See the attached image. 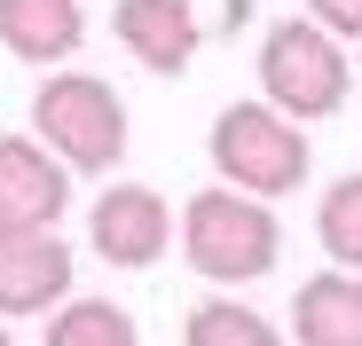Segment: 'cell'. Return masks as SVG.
Wrapping results in <instances>:
<instances>
[{
    "label": "cell",
    "mask_w": 362,
    "mask_h": 346,
    "mask_svg": "<svg viewBox=\"0 0 362 346\" xmlns=\"http://www.w3.org/2000/svg\"><path fill=\"white\" fill-rule=\"evenodd\" d=\"M284 252V228L268 213V197L252 189H197L181 205V260H189L205 283H260Z\"/></svg>",
    "instance_id": "6da1fadb"
},
{
    "label": "cell",
    "mask_w": 362,
    "mask_h": 346,
    "mask_svg": "<svg viewBox=\"0 0 362 346\" xmlns=\"http://www.w3.org/2000/svg\"><path fill=\"white\" fill-rule=\"evenodd\" d=\"M205 150H213V173L228 189H252V197H291L299 181H308V165H315V150H308V126L299 119H284V110L260 95V102H228L221 119H213V134H205Z\"/></svg>",
    "instance_id": "7a4b0ae2"
},
{
    "label": "cell",
    "mask_w": 362,
    "mask_h": 346,
    "mask_svg": "<svg viewBox=\"0 0 362 346\" xmlns=\"http://www.w3.org/2000/svg\"><path fill=\"white\" fill-rule=\"evenodd\" d=\"M32 134L71 173H118V157H127V102L95 71H47L32 87Z\"/></svg>",
    "instance_id": "3957f363"
},
{
    "label": "cell",
    "mask_w": 362,
    "mask_h": 346,
    "mask_svg": "<svg viewBox=\"0 0 362 346\" xmlns=\"http://www.w3.org/2000/svg\"><path fill=\"white\" fill-rule=\"evenodd\" d=\"M346 87H354L346 40L323 32L315 16H284V24L260 32V95L284 110V119H299V126L331 119V110L346 102Z\"/></svg>",
    "instance_id": "277c9868"
},
{
    "label": "cell",
    "mask_w": 362,
    "mask_h": 346,
    "mask_svg": "<svg viewBox=\"0 0 362 346\" xmlns=\"http://www.w3.org/2000/svg\"><path fill=\"white\" fill-rule=\"evenodd\" d=\"M71 205V165L40 134H0V237L16 228H55Z\"/></svg>",
    "instance_id": "5b68a950"
},
{
    "label": "cell",
    "mask_w": 362,
    "mask_h": 346,
    "mask_svg": "<svg viewBox=\"0 0 362 346\" xmlns=\"http://www.w3.org/2000/svg\"><path fill=\"white\" fill-rule=\"evenodd\" d=\"M173 237H181V220H173V213H165V197H158V189H142V181L103 189V197H95V213H87V244H95L110 268H150Z\"/></svg>",
    "instance_id": "8992f818"
},
{
    "label": "cell",
    "mask_w": 362,
    "mask_h": 346,
    "mask_svg": "<svg viewBox=\"0 0 362 346\" xmlns=\"http://www.w3.org/2000/svg\"><path fill=\"white\" fill-rule=\"evenodd\" d=\"M71 299V244L55 228L0 237V315H55Z\"/></svg>",
    "instance_id": "52a82bcc"
},
{
    "label": "cell",
    "mask_w": 362,
    "mask_h": 346,
    "mask_svg": "<svg viewBox=\"0 0 362 346\" xmlns=\"http://www.w3.org/2000/svg\"><path fill=\"white\" fill-rule=\"evenodd\" d=\"M110 40L127 47L142 71L181 79V71L197 64L205 24H197V8H189V0H118V8H110Z\"/></svg>",
    "instance_id": "ba28073f"
},
{
    "label": "cell",
    "mask_w": 362,
    "mask_h": 346,
    "mask_svg": "<svg viewBox=\"0 0 362 346\" xmlns=\"http://www.w3.org/2000/svg\"><path fill=\"white\" fill-rule=\"evenodd\" d=\"M291 346H362V275L323 268L291 292Z\"/></svg>",
    "instance_id": "9c48e42d"
},
{
    "label": "cell",
    "mask_w": 362,
    "mask_h": 346,
    "mask_svg": "<svg viewBox=\"0 0 362 346\" xmlns=\"http://www.w3.org/2000/svg\"><path fill=\"white\" fill-rule=\"evenodd\" d=\"M87 40L79 0H0V47L16 64H71Z\"/></svg>",
    "instance_id": "30bf717a"
},
{
    "label": "cell",
    "mask_w": 362,
    "mask_h": 346,
    "mask_svg": "<svg viewBox=\"0 0 362 346\" xmlns=\"http://www.w3.org/2000/svg\"><path fill=\"white\" fill-rule=\"evenodd\" d=\"M40 346H142V330H134V315L118 299H64L47 315Z\"/></svg>",
    "instance_id": "8fae6325"
},
{
    "label": "cell",
    "mask_w": 362,
    "mask_h": 346,
    "mask_svg": "<svg viewBox=\"0 0 362 346\" xmlns=\"http://www.w3.org/2000/svg\"><path fill=\"white\" fill-rule=\"evenodd\" d=\"M181 346H284V330L245 299H205L181 323Z\"/></svg>",
    "instance_id": "7c38bea8"
},
{
    "label": "cell",
    "mask_w": 362,
    "mask_h": 346,
    "mask_svg": "<svg viewBox=\"0 0 362 346\" xmlns=\"http://www.w3.org/2000/svg\"><path fill=\"white\" fill-rule=\"evenodd\" d=\"M315 237L331 252V268H354L362 275V173H339L315 205Z\"/></svg>",
    "instance_id": "4fadbf2b"
},
{
    "label": "cell",
    "mask_w": 362,
    "mask_h": 346,
    "mask_svg": "<svg viewBox=\"0 0 362 346\" xmlns=\"http://www.w3.org/2000/svg\"><path fill=\"white\" fill-rule=\"evenodd\" d=\"M308 16L339 40H362V0H308Z\"/></svg>",
    "instance_id": "5bb4252c"
},
{
    "label": "cell",
    "mask_w": 362,
    "mask_h": 346,
    "mask_svg": "<svg viewBox=\"0 0 362 346\" xmlns=\"http://www.w3.org/2000/svg\"><path fill=\"white\" fill-rule=\"evenodd\" d=\"M0 346H16V338H8V323H0Z\"/></svg>",
    "instance_id": "9a60e30c"
},
{
    "label": "cell",
    "mask_w": 362,
    "mask_h": 346,
    "mask_svg": "<svg viewBox=\"0 0 362 346\" xmlns=\"http://www.w3.org/2000/svg\"><path fill=\"white\" fill-rule=\"evenodd\" d=\"M354 79H362V55H354Z\"/></svg>",
    "instance_id": "2e32d148"
}]
</instances>
